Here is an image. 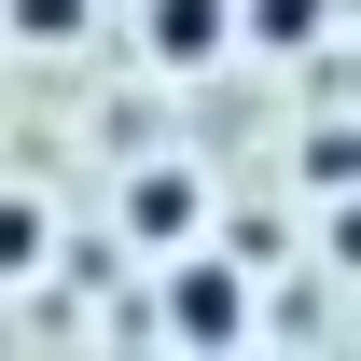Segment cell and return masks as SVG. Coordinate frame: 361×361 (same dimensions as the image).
Masks as SVG:
<instances>
[{"mask_svg":"<svg viewBox=\"0 0 361 361\" xmlns=\"http://www.w3.org/2000/svg\"><path fill=\"white\" fill-rule=\"evenodd\" d=\"M153 319H167L180 348H236V334H250V250H195V236H180Z\"/></svg>","mask_w":361,"mask_h":361,"instance_id":"1","label":"cell"},{"mask_svg":"<svg viewBox=\"0 0 361 361\" xmlns=\"http://www.w3.org/2000/svg\"><path fill=\"white\" fill-rule=\"evenodd\" d=\"M139 56H153V70H209V56H236V0H153V14H139Z\"/></svg>","mask_w":361,"mask_h":361,"instance_id":"2","label":"cell"},{"mask_svg":"<svg viewBox=\"0 0 361 361\" xmlns=\"http://www.w3.org/2000/svg\"><path fill=\"white\" fill-rule=\"evenodd\" d=\"M126 236H139V250L209 236V180H195V167H139V180H126Z\"/></svg>","mask_w":361,"mask_h":361,"instance_id":"3","label":"cell"},{"mask_svg":"<svg viewBox=\"0 0 361 361\" xmlns=\"http://www.w3.org/2000/svg\"><path fill=\"white\" fill-rule=\"evenodd\" d=\"M319 28H334V0H236V42L250 56H306Z\"/></svg>","mask_w":361,"mask_h":361,"instance_id":"4","label":"cell"},{"mask_svg":"<svg viewBox=\"0 0 361 361\" xmlns=\"http://www.w3.org/2000/svg\"><path fill=\"white\" fill-rule=\"evenodd\" d=\"M292 180H306V195H361V126H319L306 153H292Z\"/></svg>","mask_w":361,"mask_h":361,"instance_id":"5","label":"cell"},{"mask_svg":"<svg viewBox=\"0 0 361 361\" xmlns=\"http://www.w3.org/2000/svg\"><path fill=\"white\" fill-rule=\"evenodd\" d=\"M56 250V223H42V195H0V278H28Z\"/></svg>","mask_w":361,"mask_h":361,"instance_id":"6","label":"cell"},{"mask_svg":"<svg viewBox=\"0 0 361 361\" xmlns=\"http://www.w3.org/2000/svg\"><path fill=\"white\" fill-rule=\"evenodd\" d=\"M0 28H14V42H42V56H56V42H84V0H0Z\"/></svg>","mask_w":361,"mask_h":361,"instance_id":"7","label":"cell"},{"mask_svg":"<svg viewBox=\"0 0 361 361\" xmlns=\"http://www.w3.org/2000/svg\"><path fill=\"white\" fill-rule=\"evenodd\" d=\"M319 209H334V264L361 278V195H319Z\"/></svg>","mask_w":361,"mask_h":361,"instance_id":"8","label":"cell"}]
</instances>
